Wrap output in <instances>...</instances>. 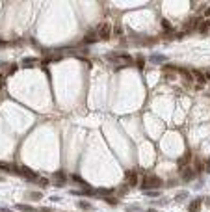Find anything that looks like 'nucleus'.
Wrapping results in <instances>:
<instances>
[{"label": "nucleus", "instance_id": "1", "mask_svg": "<svg viewBox=\"0 0 210 212\" xmlns=\"http://www.w3.org/2000/svg\"><path fill=\"white\" fill-rule=\"evenodd\" d=\"M110 35H112V24H108V22H102L101 26H99L97 30V37L99 39H110Z\"/></svg>", "mask_w": 210, "mask_h": 212}, {"label": "nucleus", "instance_id": "2", "mask_svg": "<svg viewBox=\"0 0 210 212\" xmlns=\"http://www.w3.org/2000/svg\"><path fill=\"white\" fill-rule=\"evenodd\" d=\"M106 60H110V61H125V63H130L132 61V58L128 56V54H108L106 56Z\"/></svg>", "mask_w": 210, "mask_h": 212}, {"label": "nucleus", "instance_id": "3", "mask_svg": "<svg viewBox=\"0 0 210 212\" xmlns=\"http://www.w3.org/2000/svg\"><path fill=\"white\" fill-rule=\"evenodd\" d=\"M193 175H195V171H193L192 167H182V175H180L182 180H192Z\"/></svg>", "mask_w": 210, "mask_h": 212}, {"label": "nucleus", "instance_id": "4", "mask_svg": "<svg viewBox=\"0 0 210 212\" xmlns=\"http://www.w3.org/2000/svg\"><path fill=\"white\" fill-rule=\"evenodd\" d=\"M21 171H22V175H24L26 179H30V180H37V173H35L34 169H30V167H21Z\"/></svg>", "mask_w": 210, "mask_h": 212}, {"label": "nucleus", "instance_id": "5", "mask_svg": "<svg viewBox=\"0 0 210 212\" xmlns=\"http://www.w3.org/2000/svg\"><path fill=\"white\" fill-rule=\"evenodd\" d=\"M95 41H99L97 32H88V34H86V37L82 39V43H84V45H89V43H95Z\"/></svg>", "mask_w": 210, "mask_h": 212}, {"label": "nucleus", "instance_id": "6", "mask_svg": "<svg viewBox=\"0 0 210 212\" xmlns=\"http://www.w3.org/2000/svg\"><path fill=\"white\" fill-rule=\"evenodd\" d=\"M147 182H149V186H151V188H158V186L162 184V180L158 179L156 175H151V177H147Z\"/></svg>", "mask_w": 210, "mask_h": 212}, {"label": "nucleus", "instance_id": "7", "mask_svg": "<svg viewBox=\"0 0 210 212\" xmlns=\"http://www.w3.org/2000/svg\"><path fill=\"white\" fill-rule=\"evenodd\" d=\"M0 169H4V171H13V173L21 171L19 167H15L13 164H7V162H0Z\"/></svg>", "mask_w": 210, "mask_h": 212}, {"label": "nucleus", "instance_id": "8", "mask_svg": "<svg viewBox=\"0 0 210 212\" xmlns=\"http://www.w3.org/2000/svg\"><path fill=\"white\" fill-rule=\"evenodd\" d=\"M193 76H195V80H197V84H207V78H205V74L201 73V71H197V69H193Z\"/></svg>", "mask_w": 210, "mask_h": 212}, {"label": "nucleus", "instance_id": "9", "mask_svg": "<svg viewBox=\"0 0 210 212\" xmlns=\"http://www.w3.org/2000/svg\"><path fill=\"white\" fill-rule=\"evenodd\" d=\"M126 177H128V186H136L138 184V173L136 171H128Z\"/></svg>", "mask_w": 210, "mask_h": 212}, {"label": "nucleus", "instance_id": "10", "mask_svg": "<svg viewBox=\"0 0 210 212\" xmlns=\"http://www.w3.org/2000/svg\"><path fill=\"white\" fill-rule=\"evenodd\" d=\"M149 61H151V63H164L165 56H164V54H153V56L149 58Z\"/></svg>", "mask_w": 210, "mask_h": 212}, {"label": "nucleus", "instance_id": "11", "mask_svg": "<svg viewBox=\"0 0 210 212\" xmlns=\"http://www.w3.org/2000/svg\"><path fill=\"white\" fill-rule=\"evenodd\" d=\"M199 207H201V199H195V201H192L188 205V210L190 212H197V210H199Z\"/></svg>", "mask_w": 210, "mask_h": 212}, {"label": "nucleus", "instance_id": "12", "mask_svg": "<svg viewBox=\"0 0 210 212\" xmlns=\"http://www.w3.org/2000/svg\"><path fill=\"white\" fill-rule=\"evenodd\" d=\"M207 30H210V19L203 21V22H201V26H199V32H201V34H205Z\"/></svg>", "mask_w": 210, "mask_h": 212}, {"label": "nucleus", "instance_id": "13", "mask_svg": "<svg viewBox=\"0 0 210 212\" xmlns=\"http://www.w3.org/2000/svg\"><path fill=\"white\" fill-rule=\"evenodd\" d=\"M188 160H190V153H186L184 156H180V158H179V167H184L186 164H188Z\"/></svg>", "mask_w": 210, "mask_h": 212}, {"label": "nucleus", "instance_id": "14", "mask_svg": "<svg viewBox=\"0 0 210 212\" xmlns=\"http://www.w3.org/2000/svg\"><path fill=\"white\" fill-rule=\"evenodd\" d=\"M186 199H188V192H179V194H177V197H175V201L180 203V201H186Z\"/></svg>", "mask_w": 210, "mask_h": 212}, {"label": "nucleus", "instance_id": "15", "mask_svg": "<svg viewBox=\"0 0 210 212\" xmlns=\"http://www.w3.org/2000/svg\"><path fill=\"white\" fill-rule=\"evenodd\" d=\"M35 63V58H24L22 60V67H30V65Z\"/></svg>", "mask_w": 210, "mask_h": 212}, {"label": "nucleus", "instance_id": "16", "mask_svg": "<svg viewBox=\"0 0 210 212\" xmlns=\"http://www.w3.org/2000/svg\"><path fill=\"white\" fill-rule=\"evenodd\" d=\"M71 180H74V182H78V184H84V188L88 186V184H86V180L82 179V177H78V175H71Z\"/></svg>", "mask_w": 210, "mask_h": 212}, {"label": "nucleus", "instance_id": "17", "mask_svg": "<svg viewBox=\"0 0 210 212\" xmlns=\"http://www.w3.org/2000/svg\"><path fill=\"white\" fill-rule=\"evenodd\" d=\"M160 24H162V28H164L165 32H171V24H169V21H167V19H162V22H160Z\"/></svg>", "mask_w": 210, "mask_h": 212}, {"label": "nucleus", "instance_id": "18", "mask_svg": "<svg viewBox=\"0 0 210 212\" xmlns=\"http://www.w3.org/2000/svg\"><path fill=\"white\" fill-rule=\"evenodd\" d=\"M203 169H205L203 162H201V160H195V169H193V171H197V173H203Z\"/></svg>", "mask_w": 210, "mask_h": 212}, {"label": "nucleus", "instance_id": "19", "mask_svg": "<svg viewBox=\"0 0 210 212\" xmlns=\"http://www.w3.org/2000/svg\"><path fill=\"white\" fill-rule=\"evenodd\" d=\"M54 180H56V182H63V180H65V175H63L61 171L60 173H54Z\"/></svg>", "mask_w": 210, "mask_h": 212}, {"label": "nucleus", "instance_id": "20", "mask_svg": "<svg viewBox=\"0 0 210 212\" xmlns=\"http://www.w3.org/2000/svg\"><path fill=\"white\" fill-rule=\"evenodd\" d=\"M110 192H112V190H108V188H99L97 194H99V195H108Z\"/></svg>", "mask_w": 210, "mask_h": 212}, {"label": "nucleus", "instance_id": "21", "mask_svg": "<svg viewBox=\"0 0 210 212\" xmlns=\"http://www.w3.org/2000/svg\"><path fill=\"white\" fill-rule=\"evenodd\" d=\"M78 194H84V195H91V194H95V192H93V190H91V188H89V186H86V188H84V190H82V192H78Z\"/></svg>", "mask_w": 210, "mask_h": 212}, {"label": "nucleus", "instance_id": "22", "mask_svg": "<svg viewBox=\"0 0 210 212\" xmlns=\"http://www.w3.org/2000/svg\"><path fill=\"white\" fill-rule=\"evenodd\" d=\"M78 205H80V209H84V210H88V209H91V205H89V203H88V201H80V203H78Z\"/></svg>", "mask_w": 210, "mask_h": 212}, {"label": "nucleus", "instance_id": "23", "mask_svg": "<svg viewBox=\"0 0 210 212\" xmlns=\"http://www.w3.org/2000/svg\"><path fill=\"white\" fill-rule=\"evenodd\" d=\"M180 73H182V76H184V78H186V80H188V82H192V74H190L188 71H180Z\"/></svg>", "mask_w": 210, "mask_h": 212}, {"label": "nucleus", "instance_id": "24", "mask_svg": "<svg viewBox=\"0 0 210 212\" xmlns=\"http://www.w3.org/2000/svg\"><path fill=\"white\" fill-rule=\"evenodd\" d=\"M17 209H19V210H30V212H32V207H30V205H17Z\"/></svg>", "mask_w": 210, "mask_h": 212}, {"label": "nucleus", "instance_id": "25", "mask_svg": "<svg viewBox=\"0 0 210 212\" xmlns=\"http://www.w3.org/2000/svg\"><path fill=\"white\" fill-rule=\"evenodd\" d=\"M30 197H32V199H41L43 195L39 194V192H32V194H30Z\"/></svg>", "mask_w": 210, "mask_h": 212}, {"label": "nucleus", "instance_id": "26", "mask_svg": "<svg viewBox=\"0 0 210 212\" xmlns=\"http://www.w3.org/2000/svg\"><path fill=\"white\" fill-rule=\"evenodd\" d=\"M113 34H115V35H121V34H123V28H121L119 24H117L115 28H113Z\"/></svg>", "mask_w": 210, "mask_h": 212}, {"label": "nucleus", "instance_id": "27", "mask_svg": "<svg viewBox=\"0 0 210 212\" xmlns=\"http://www.w3.org/2000/svg\"><path fill=\"white\" fill-rule=\"evenodd\" d=\"M126 210H128V212H140V207H128Z\"/></svg>", "mask_w": 210, "mask_h": 212}, {"label": "nucleus", "instance_id": "28", "mask_svg": "<svg viewBox=\"0 0 210 212\" xmlns=\"http://www.w3.org/2000/svg\"><path fill=\"white\" fill-rule=\"evenodd\" d=\"M106 201H108L110 205H117V199H113V197H108V199H106Z\"/></svg>", "mask_w": 210, "mask_h": 212}, {"label": "nucleus", "instance_id": "29", "mask_svg": "<svg viewBox=\"0 0 210 212\" xmlns=\"http://www.w3.org/2000/svg\"><path fill=\"white\" fill-rule=\"evenodd\" d=\"M205 171L210 173V160H207V164H205Z\"/></svg>", "mask_w": 210, "mask_h": 212}, {"label": "nucleus", "instance_id": "30", "mask_svg": "<svg viewBox=\"0 0 210 212\" xmlns=\"http://www.w3.org/2000/svg\"><path fill=\"white\" fill-rule=\"evenodd\" d=\"M147 195H151V197H158V192H145Z\"/></svg>", "mask_w": 210, "mask_h": 212}, {"label": "nucleus", "instance_id": "31", "mask_svg": "<svg viewBox=\"0 0 210 212\" xmlns=\"http://www.w3.org/2000/svg\"><path fill=\"white\" fill-rule=\"evenodd\" d=\"M4 82H6V78H4L2 74H0V88H4Z\"/></svg>", "mask_w": 210, "mask_h": 212}, {"label": "nucleus", "instance_id": "32", "mask_svg": "<svg viewBox=\"0 0 210 212\" xmlns=\"http://www.w3.org/2000/svg\"><path fill=\"white\" fill-rule=\"evenodd\" d=\"M205 78H207V80H210V71H207V73H205Z\"/></svg>", "mask_w": 210, "mask_h": 212}, {"label": "nucleus", "instance_id": "33", "mask_svg": "<svg viewBox=\"0 0 210 212\" xmlns=\"http://www.w3.org/2000/svg\"><path fill=\"white\" fill-rule=\"evenodd\" d=\"M205 15H207V17H210V7H207V9H205Z\"/></svg>", "mask_w": 210, "mask_h": 212}, {"label": "nucleus", "instance_id": "34", "mask_svg": "<svg viewBox=\"0 0 210 212\" xmlns=\"http://www.w3.org/2000/svg\"><path fill=\"white\" fill-rule=\"evenodd\" d=\"M147 212H158L156 209H147Z\"/></svg>", "mask_w": 210, "mask_h": 212}, {"label": "nucleus", "instance_id": "35", "mask_svg": "<svg viewBox=\"0 0 210 212\" xmlns=\"http://www.w3.org/2000/svg\"><path fill=\"white\" fill-rule=\"evenodd\" d=\"M207 205H208V207H210V197H207Z\"/></svg>", "mask_w": 210, "mask_h": 212}]
</instances>
